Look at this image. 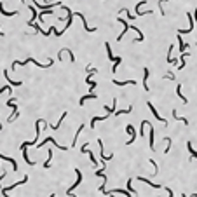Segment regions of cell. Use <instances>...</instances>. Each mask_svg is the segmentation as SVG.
<instances>
[{
    "label": "cell",
    "instance_id": "d4e9b609",
    "mask_svg": "<svg viewBox=\"0 0 197 197\" xmlns=\"http://www.w3.org/2000/svg\"><path fill=\"white\" fill-rule=\"evenodd\" d=\"M178 45H180V52H185V42L181 40V33H178Z\"/></svg>",
    "mask_w": 197,
    "mask_h": 197
},
{
    "label": "cell",
    "instance_id": "52a82bcc",
    "mask_svg": "<svg viewBox=\"0 0 197 197\" xmlns=\"http://www.w3.org/2000/svg\"><path fill=\"white\" fill-rule=\"evenodd\" d=\"M126 129H127V133L131 134V138H129V141H127V145H133V143H134V139H136V131H134V127H133L131 124H129Z\"/></svg>",
    "mask_w": 197,
    "mask_h": 197
},
{
    "label": "cell",
    "instance_id": "9c48e42d",
    "mask_svg": "<svg viewBox=\"0 0 197 197\" xmlns=\"http://www.w3.org/2000/svg\"><path fill=\"white\" fill-rule=\"evenodd\" d=\"M112 82H114L115 86H126V84H129V86H136V80H133V79H129V80H115V79H112Z\"/></svg>",
    "mask_w": 197,
    "mask_h": 197
},
{
    "label": "cell",
    "instance_id": "3957f363",
    "mask_svg": "<svg viewBox=\"0 0 197 197\" xmlns=\"http://www.w3.org/2000/svg\"><path fill=\"white\" fill-rule=\"evenodd\" d=\"M75 175H77L79 178H77V181H75V183H73V185H72L68 190H66V196H72V190H75V188L80 185V181H82V173H80V169H75Z\"/></svg>",
    "mask_w": 197,
    "mask_h": 197
},
{
    "label": "cell",
    "instance_id": "4316f807",
    "mask_svg": "<svg viewBox=\"0 0 197 197\" xmlns=\"http://www.w3.org/2000/svg\"><path fill=\"white\" fill-rule=\"evenodd\" d=\"M108 115H110V114H108ZM108 115H103V117H94L93 120H91V127H94V126H96V122H99V120H106V119H108Z\"/></svg>",
    "mask_w": 197,
    "mask_h": 197
},
{
    "label": "cell",
    "instance_id": "277c9868",
    "mask_svg": "<svg viewBox=\"0 0 197 197\" xmlns=\"http://www.w3.org/2000/svg\"><path fill=\"white\" fill-rule=\"evenodd\" d=\"M73 14H75V16H79L80 19H82V23H84V30H86L87 33H93V32L96 30V28H93V26H89V24H87V21H86V16H84L82 12H73Z\"/></svg>",
    "mask_w": 197,
    "mask_h": 197
},
{
    "label": "cell",
    "instance_id": "484cf974",
    "mask_svg": "<svg viewBox=\"0 0 197 197\" xmlns=\"http://www.w3.org/2000/svg\"><path fill=\"white\" fill-rule=\"evenodd\" d=\"M30 11H32V19L28 21V24H32V23H35V19L39 18V14H37V11H35V7H30Z\"/></svg>",
    "mask_w": 197,
    "mask_h": 197
},
{
    "label": "cell",
    "instance_id": "9a60e30c",
    "mask_svg": "<svg viewBox=\"0 0 197 197\" xmlns=\"http://www.w3.org/2000/svg\"><path fill=\"white\" fill-rule=\"evenodd\" d=\"M0 159H2V160H7V162H11V166L14 168V171H18V162H16L14 159H11V157H5V155H0Z\"/></svg>",
    "mask_w": 197,
    "mask_h": 197
},
{
    "label": "cell",
    "instance_id": "e575fe53",
    "mask_svg": "<svg viewBox=\"0 0 197 197\" xmlns=\"http://www.w3.org/2000/svg\"><path fill=\"white\" fill-rule=\"evenodd\" d=\"M194 16H196V23H197V7H196V12H194Z\"/></svg>",
    "mask_w": 197,
    "mask_h": 197
},
{
    "label": "cell",
    "instance_id": "ba28073f",
    "mask_svg": "<svg viewBox=\"0 0 197 197\" xmlns=\"http://www.w3.org/2000/svg\"><path fill=\"white\" fill-rule=\"evenodd\" d=\"M187 16H188V21H190V26H188L187 30H178V33H181V35H183V33H190V32L194 30V16H192V14H187Z\"/></svg>",
    "mask_w": 197,
    "mask_h": 197
},
{
    "label": "cell",
    "instance_id": "5bb4252c",
    "mask_svg": "<svg viewBox=\"0 0 197 197\" xmlns=\"http://www.w3.org/2000/svg\"><path fill=\"white\" fill-rule=\"evenodd\" d=\"M94 98H98V94H96V93H89V94H86V96H82V98H80V105H84V101H87V99H94Z\"/></svg>",
    "mask_w": 197,
    "mask_h": 197
},
{
    "label": "cell",
    "instance_id": "f546056e",
    "mask_svg": "<svg viewBox=\"0 0 197 197\" xmlns=\"http://www.w3.org/2000/svg\"><path fill=\"white\" fill-rule=\"evenodd\" d=\"M51 159H52V152L49 150V157H47V162H44V168H51Z\"/></svg>",
    "mask_w": 197,
    "mask_h": 197
},
{
    "label": "cell",
    "instance_id": "7c38bea8",
    "mask_svg": "<svg viewBox=\"0 0 197 197\" xmlns=\"http://www.w3.org/2000/svg\"><path fill=\"white\" fill-rule=\"evenodd\" d=\"M148 108H150V112L154 114V117L157 119V120H160V122H166V120H164V119H162V117H160V115H159V114H157V110H155V106H154V103H150V101H148Z\"/></svg>",
    "mask_w": 197,
    "mask_h": 197
},
{
    "label": "cell",
    "instance_id": "836d02e7",
    "mask_svg": "<svg viewBox=\"0 0 197 197\" xmlns=\"http://www.w3.org/2000/svg\"><path fill=\"white\" fill-rule=\"evenodd\" d=\"M5 91H7V93H11V87H7V86H5V87H0V94H2V93H5Z\"/></svg>",
    "mask_w": 197,
    "mask_h": 197
},
{
    "label": "cell",
    "instance_id": "8992f818",
    "mask_svg": "<svg viewBox=\"0 0 197 197\" xmlns=\"http://www.w3.org/2000/svg\"><path fill=\"white\" fill-rule=\"evenodd\" d=\"M117 21H119V23H122V26H124V30H122V33H120V35H119V37H117V40H119V42H120V40L124 39V37H126V32L129 30V21L122 19V18H119Z\"/></svg>",
    "mask_w": 197,
    "mask_h": 197
},
{
    "label": "cell",
    "instance_id": "ac0fdd59",
    "mask_svg": "<svg viewBox=\"0 0 197 197\" xmlns=\"http://www.w3.org/2000/svg\"><path fill=\"white\" fill-rule=\"evenodd\" d=\"M115 105H117V99H114V103H112V106H108V105H105L103 108H105V110H106V112H108V114L112 115V114H115Z\"/></svg>",
    "mask_w": 197,
    "mask_h": 197
},
{
    "label": "cell",
    "instance_id": "ffe728a7",
    "mask_svg": "<svg viewBox=\"0 0 197 197\" xmlns=\"http://www.w3.org/2000/svg\"><path fill=\"white\" fill-rule=\"evenodd\" d=\"M188 56H190V52H181V56H180V61H181V65H178V68H180V70L185 66V59L188 58Z\"/></svg>",
    "mask_w": 197,
    "mask_h": 197
},
{
    "label": "cell",
    "instance_id": "e0dca14e",
    "mask_svg": "<svg viewBox=\"0 0 197 197\" xmlns=\"http://www.w3.org/2000/svg\"><path fill=\"white\" fill-rule=\"evenodd\" d=\"M110 194H120V196H131V192H129V190H122V188H115V190L108 192L106 196H110Z\"/></svg>",
    "mask_w": 197,
    "mask_h": 197
},
{
    "label": "cell",
    "instance_id": "30bf717a",
    "mask_svg": "<svg viewBox=\"0 0 197 197\" xmlns=\"http://www.w3.org/2000/svg\"><path fill=\"white\" fill-rule=\"evenodd\" d=\"M98 145H99V154H101V162H105V160L114 157V154H112V155H105V152H103V141H101V139H98Z\"/></svg>",
    "mask_w": 197,
    "mask_h": 197
},
{
    "label": "cell",
    "instance_id": "4dcf8cb0",
    "mask_svg": "<svg viewBox=\"0 0 197 197\" xmlns=\"http://www.w3.org/2000/svg\"><path fill=\"white\" fill-rule=\"evenodd\" d=\"M82 131H84V124L80 126V127H79V131H77V134L73 136V141H72V145H75V141H77V136H79V134H80V133H82Z\"/></svg>",
    "mask_w": 197,
    "mask_h": 197
},
{
    "label": "cell",
    "instance_id": "5b68a950",
    "mask_svg": "<svg viewBox=\"0 0 197 197\" xmlns=\"http://www.w3.org/2000/svg\"><path fill=\"white\" fill-rule=\"evenodd\" d=\"M45 143H52V145H56V148H59V150H68L66 147H63V145H58V143H56V139H54V138H45L44 141H42V143H39V148H42V147H44Z\"/></svg>",
    "mask_w": 197,
    "mask_h": 197
},
{
    "label": "cell",
    "instance_id": "7a4b0ae2",
    "mask_svg": "<svg viewBox=\"0 0 197 197\" xmlns=\"http://www.w3.org/2000/svg\"><path fill=\"white\" fill-rule=\"evenodd\" d=\"M26 181H28V175H26V176L23 178L21 181H16L14 185H11V187H5V188H2V194H4V196H7V192H9V190H14L16 187H19V185H24Z\"/></svg>",
    "mask_w": 197,
    "mask_h": 197
},
{
    "label": "cell",
    "instance_id": "d6986e66",
    "mask_svg": "<svg viewBox=\"0 0 197 197\" xmlns=\"http://www.w3.org/2000/svg\"><path fill=\"white\" fill-rule=\"evenodd\" d=\"M154 139H155V129L150 126V150H154Z\"/></svg>",
    "mask_w": 197,
    "mask_h": 197
},
{
    "label": "cell",
    "instance_id": "44dd1931",
    "mask_svg": "<svg viewBox=\"0 0 197 197\" xmlns=\"http://www.w3.org/2000/svg\"><path fill=\"white\" fill-rule=\"evenodd\" d=\"M105 47H106V51H108V59H110V61H114V63H115V61H117V58H115V56H114V54H112V47H110V44H108V42H106V44H105Z\"/></svg>",
    "mask_w": 197,
    "mask_h": 197
},
{
    "label": "cell",
    "instance_id": "7402d4cb",
    "mask_svg": "<svg viewBox=\"0 0 197 197\" xmlns=\"http://www.w3.org/2000/svg\"><path fill=\"white\" fill-rule=\"evenodd\" d=\"M176 94H178V96H180V98H181V101H183L185 105L188 103V99H187V98H185V96H183V94H181V84H178V86H176Z\"/></svg>",
    "mask_w": 197,
    "mask_h": 197
},
{
    "label": "cell",
    "instance_id": "d6a6232c",
    "mask_svg": "<svg viewBox=\"0 0 197 197\" xmlns=\"http://www.w3.org/2000/svg\"><path fill=\"white\" fill-rule=\"evenodd\" d=\"M164 79H168V80H175V73H171V72H169V73H166V75H164Z\"/></svg>",
    "mask_w": 197,
    "mask_h": 197
},
{
    "label": "cell",
    "instance_id": "83f0119b",
    "mask_svg": "<svg viewBox=\"0 0 197 197\" xmlns=\"http://www.w3.org/2000/svg\"><path fill=\"white\" fill-rule=\"evenodd\" d=\"M187 148H188V152H190V155H192V157H196V159H197V150H196V148H194V147H192V143H190V141L187 143Z\"/></svg>",
    "mask_w": 197,
    "mask_h": 197
},
{
    "label": "cell",
    "instance_id": "1f68e13d",
    "mask_svg": "<svg viewBox=\"0 0 197 197\" xmlns=\"http://www.w3.org/2000/svg\"><path fill=\"white\" fill-rule=\"evenodd\" d=\"M164 2H168V0H159V9H160V14L164 16L166 12H164V9H162V5H164Z\"/></svg>",
    "mask_w": 197,
    "mask_h": 197
},
{
    "label": "cell",
    "instance_id": "d590c367",
    "mask_svg": "<svg viewBox=\"0 0 197 197\" xmlns=\"http://www.w3.org/2000/svg\"><path fill=\"white\" fill-rule=\"evenodd\" d=\"M0 37H4V33H2V32H0Z\"/></svg>",
    "mask_w": 197,
    "mask_h": 197
},
{
    "label": "cell",
    "instance_id": "8fae6325",
    "mask_svg": "<svg viewBox=\"0 0 197 197\" xmlns=\"http://www.w3.org/2000/svg\"><path fill=\"white\" fill-rule=\"evenodd\" d=\"M138 180H139V181H143V183H147V185H150L152 188H160V185H159V183H154V181H150L148 178H145V176H138Z\"/></svg>",
    "mask_w": 197,
    "mask_h": 197
},
{
    "label": "cell",
    "instance_id": "2e32d148",
    "mask_svg": "<svg viewBox=\"0 0 197 197\" xmlns=\"http://www.w3.org/2000/svg\"><path fill=\"white\" fill-rule=\"evenodd\" d=\"M147 80H148V68L143 70V89H145V91H148V84H147Z\"/></svg>",
    "mask_w": 197,
    "mask_h": 197
},
{
    "label": "cell",
    "instance_id": "4fadbf2b",
    "mask_svg": "<svg viewBox=\"0 0 197 197\" xmlns=\"http://www.w3.org/2000/svg\"><path fill=\"white\" fill-rule=\"evenodd\" d=\"M0 12H2L4 16H18V14H19V11H11V12H9V11H5V9H4V5H2V2H0Z\"/></svg>",
    "mask_w": 197,
    "mask_h": 197
},
{
    "label": "cell",
    "instance_id": "cb8c5ba5",
    "mask_svg": "<svg viewBox=\"0 0 197 197\" xmlns=\"http://www.w3.org/2000/svg\"><path fill=\"white\" fill-rule=\"evenodd\" d=\"M4 77H5V79L9 80V82H11L12 86H21V80H14V79H9V73H7V70L4 72Z\"/></svg>",
    "mask_w": 197,
    "mask_h": 197
},
{
    "label": "cell",
    "instance_id": "f1b7e54d",
    "mask_svg": "<svg viewBox=\"0 0 197 197\" xmlns=\"http://www.w3.org/2000/svg\"><path fill=\"white\" fill-rule=\"evenodd\" d=\"M65 117H66V114H63V115H61V119H59L58 122L51 126V129H54V131H56V129H59V126H61V120H65Z\"/></svg>",
    "mask_w": 197,
    "mask_h": 197
},
{
    "label": "cell",
    "instance_id": "603a6c76",
    "mask_svg": "<svg viewBox=\"0 0 197 197\" xmlns=\"http://www.w3.org/2000/svg\"><path fill=\"white\" fill-rule=\"evenodd\" d=\"M171 114H173V119H175V120H181V122H183V124H185V126H188V120H187V119H185V117H178L176 110H173V112H171Z\"/></svg>",
    "mask_w": 197,
    "mask_h": 197
},
{
    "label": "cell",
    "instance_id": "6da1fadb",
    "mask_svg": "<svg viewBox=\"0 0 197 197\" xmlns=\"http://www.w3.org/2000/svg\"><path fill=\"white\" fill-rule=\"evenodd\" d=\"M28 61H30V63H33V65H37L39 68H49L51 65H54V59H49V65H40L39 61H35L33 58H28L26 61H14V63H12V70H16V66H19V65H26Z\"/></svg>",
    "mask_w": 197,
    "mask_h": 197
}]
</instances>
